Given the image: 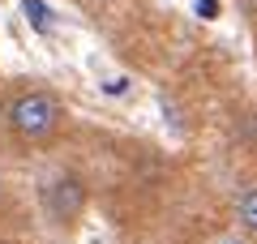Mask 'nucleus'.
<instances>
[{
    "mask_svg": "<svg viewBox=\"0 0 257 244\" xmlns=\"http://www.w3.org/2000/svg\"><path fill=\"white\" fill-rule=\"evenodd\" d=\"M223 244H236V240H223Z\"/></svg>",
    "mask_w": 257,
    "mask_h": 244,
    "instance_id": "nucleus-6",
    "label": "nucleus"
},
{
    "mask_svg": "<svg viewBox=\"0 0 257 244\" xmlns=\"http://www.w3.org/2000/svg\"><path fill=\"white\" fill-rule=\"evenodd\" d=\"M39 206H43V218L56 227V231H73V227L86 218V210H90V184H86L82 172L60 167V172H52L43 180Z\"/></svg>",
    "mask_w": 257,
    "mask_h": 244,
    "instance_id": "nucleus-2",
    "label": "nucleus"
},
{
    "mask_svg": "<svg viewBox=\"0 0 257 244\" xmlns=\"http://www.w3.org/2000/svg\"><path fill=\"white\" fill-rule=\"evenodd\" d=\"M0 116H5V129L22 146H35V150L60 142L64 125H69V111H64L60 94L47 90V86H18V90H9Z\"/></svg>",
    "mask_w": 257,
    "mask_h": 244,
    "instance_id": "nucleus-1",
    "label": "nucleus"
},
{
    "mask_svg": "<svg viewBox=\"0 0 257 244\" xmlns=\"http://www.w3.org/2000/svg\"><path fill=\"white\" fill-rule=\"evenodd\" d=\"M5 197H9V176L0 172V206H5Z\"/></svg>",
    "mask_w": 257,
    "mask_h": 244,
    "instance_id": "nucleus-5",
    "label": "nucleus"
},
{
    "mask_svg": "<svg viewBox=\"0 0 257 244\" xmlns=\"http://www.w3.org/2000/svg\"><path fill=\"white\" fill-rule=\"evenodd\" d=\"M22 13H26V18H30V26H35V22H39V30H43V35H47V30L56 26V13L47 9L43 0H22Z\"/></svg>",
    "mask_w": 257,
    "mask_h": 244,
    "instance_id": "nucleus-4",
    "label": "nucleus"
},
{
    "mask_svg": "<svg viewBox=\"0 0 257 244\" xmlns=\"http://www.w3.org/2000/svg\"><path fill=\"white\" fill-rule=\"evenodd\" d=\"M231 214H236L240 231L257 244V180H240L231 193Z\"/></svg>",
    "mask_w": 257,
    "mask_h": 244,
    "instance_id": "nucleus-3",
    "label": "nucleus"
}]
</instances>
